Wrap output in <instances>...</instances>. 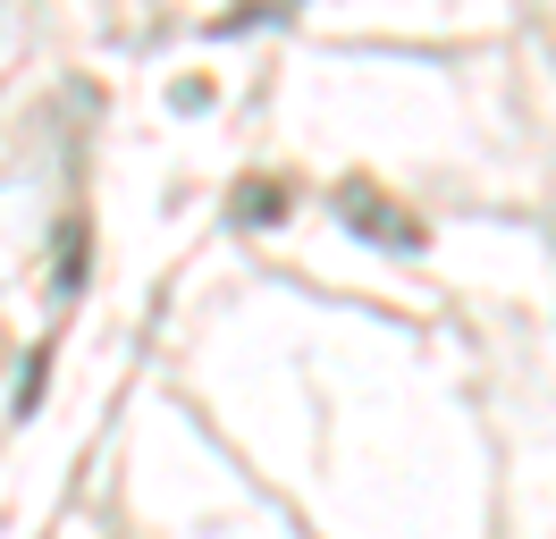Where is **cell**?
<instances>
[{"label": "cell", "instance_id": "obj_1", "mask_svg": "<svg viewBox=\"0 0 556 539\" xmlns=\"http://www.w3.org/2000/svg\"><path fill=\"white\" fill-rule=\"evenodd\" d=\"M338 220H346L354 236L388 245V253H414V245H421V220H414V211H396V202H388L380 186H363V177L338 186Z\"/></svg>", "mask_w": 556, "mask_h": 539}, {"label": "cell", "instance_id": "obj_2", "mask_svg": "<svg viewBox=\"0 0 556 539\" xmlns=\"http://www.w3.org/2000/svg\"><path fill=\"white\" fill-rule=\"evenodd\" d=\"M287 202H295V195H287L278 177H244V186H237V220H244V228H270V220H287Z\"/></svg>", "mask_w": 556, "mask_h": 539}]
</instances>
